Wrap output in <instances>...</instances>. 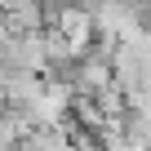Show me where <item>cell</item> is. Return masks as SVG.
<instances>
[{
	"instance_id": "6da1fadb",
	"label": "cell",
	"mask_w": 151,
	"mask_h": 151,
	"mask_svg": "<svg viewBox=\"0 0 151 151\" xmlns=\"http://www.w3.org/2000/svg\"><path fill=\"white\" fill-rule=\"evenodd\" d=\"M0 71L5 76H40V71H49V62H45V31H14L0 45Z\"/></svg>"
},
{
	"instance_id": "7a4b0ae2",
	"label": "cell",
	"mask_w": 151,
	"mask_h": 151,
	"mask_svg": "<svg viewBox=\"0 0 151 151\" xmlns=\"http://www.w3.org/2000/svg\"><path fill=\"white\" fill-rule=\"evenodd\" d=\"M53 31L71 45L76 58H85V53H89V40H93V18H89L85 9H76V5H62V14L53 18Z\"/></svg>"
},
{
	"instance_id": "3957f363",
	"label": "cell",
	"mask_w": 151,
	"mask_h": 151,
	"mask_svg": "<svg viewBox=\"0 0 151 151\" xmlns=\"http://www.w3.org/2000/svg\"><path fill=\"white\" fill-rule=\"evenodd\" d=\"M147 9H151V0H147Z\"/></svg>"
}]
</instances>
